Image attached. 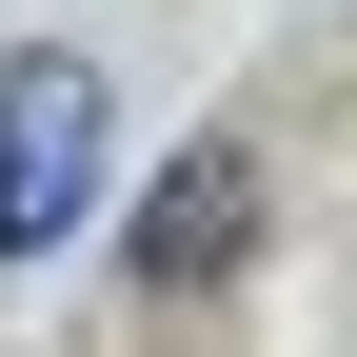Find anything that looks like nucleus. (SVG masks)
<instances>
[{
	"mask_svg": "<svg viewBox=\"0 0 357 357\" xmlns=\"http://www.w3.org/2000/svg\"><path fill=\"white\" fill-rule=\"evenodd\" d=\"M119 258H139V298H199V278H238V258H258V159H238V139H199V159L139 199V238H119Z\"/></svg>",
	"mask_w": 357,
	"mask_h": 357,
	"instance_id": "2",
	"label": "nucleus"
},
{
	"mask_svg": "<svg viewBox=\"0 0 357 357\" xmlns=\"http://www.w3.org/2000/svg\"><path fill=\"white\" fill-rule=\"evenodd\" d=\"M100 139H119L100 60H79V40H20V60H0V258H60L79 218H100Z\"/></svg>",
	"mask_w": 357,
	"mask_h": 357,
	"instance_id": "1",
	"label": "nucleus"
}]
</instances>
